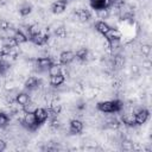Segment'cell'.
Instances as JSON below:
<instances>
[{
    "label": "cell",
    "mask_w": 152,
    "mask_h": 152,
    "mask_svg": "<svg viewBox=\"0 0 152 152\" xmlns=\"http://www.w3.org/2000/svg\"><path fill=\"white\" fill-rule=\"evenodd\" d=\"M124 108V104L120 100H106L100 101L96 103V109L104 114H113V113H120Z\"/></svg>",
    "instance_id": "cell-1"
},
{
    "label": "cell",
    "mask_w": 152,
    "mask_h": 152,
    "mask_svg": "<svg viewBox=\"0 0 152 152\" xmlns=\"http://www.w3.org/2000/svg\"><path fill=\"white\" fill-rule=\"evenodd\" d=\"M20 124H21V126L24 128H26L30 132H34V131H37L40 127L38 125V122H37L36 116H34L33 113H25V115L20 120Z\"/></svg>",
    "instance_id": "cell-2"
},
{
    "label": "cell",
    "mask_w": 152,
    "mask_h": 152,
    "mask_svg": "<svg viewBox=\"0 0 152 152\" xmlns=\"http://www.w3.org/2000/svg\"><path fill=\"white\" fill-rule=\"evenodd\" d=\"M50 39V33H49V30H42L39 33L30 37V40L28 42H32L34 45L37 46H44L45 44H48Z\"/></svg>",
    "instance_id": "cell-3"
},
{
    "label": "cell",
    "mask_w": 152,
    "mask_h": 152,
    "mask_svg": "<svg viewBox=\"0 0 152 152\" xmlns=\"http://www.w3.org/2000/svg\"><path fill=\"white\" fill-rule=\"evenodd\" d=\"M33 114H34L36 120H37V122H38L39 126L44 125L50 119L49 110H48V108H44V107H37L36 110L33 112Z\"/></svg>",
    "instance_id": "cell-4"
},
{
    "label": "cell",
    "mask_w": 152,
    "mask_h": 152,
    "mask_svg": "<svg viewBox=\"0 0 152 152\" xmlns=\"http://www.w3.org/2000/svg\"><path fill=\"white\" fill-rule=\"evenodd\" d=\"M34 63H36V66H37L38 70H40V71H48V69L55 62H53V59L51 57H38L34 61Z\"/></svg>",
    "instance_id": "cell-5"
},
{
    "label": "cell",
    "mask_w": 152,
    "mask_h": 152,
    "mask_svg": "<svg viewBox=\"0 0 152 152\" xmlns=\"http://www.w3.org/2000/svg\"><path fill=\"white\" fill-rule=\"evenodd\" d=\"M134 115H135L137 126H141V125L146 124L147 120L150 119V110L146 108H140L137 112H134Z\"/></svg>",
    "instance_id": "cell-6"
},
{
    "label": "cell",
    "mask_w": 152,
    "mask_h": 152,
    "mask_svg": "<svg viewBox=\"0 0 152 152\" xmlns=\"http://www.w3.org/2000/svg\"><path fill=\"white\" fill-rule=\"evenodd\" d=\"M74 61H75V52H72L70 50H65V51H62L59 53L58 63L61 65H69Z\"/></svg>",
    "instance_id": "cell-7"
},
{
    "label": "cell",
    "mask_w": 152,
    "mask_h": 152,
    "mask_svg": "<svg viewBox=\"0 0 152 152\" xmlns=\"http://www.w3.org/2000/svg\"><path fill=\"white\" fill-rule=\"evenodd\" d=\"M84 128V124L78 120V119H72L69 121V133L72 134V135H76V134H80L82 133Z\"/></svg>",
    "instance_id": "cell-8"
},
{
    "label": "cell",
    "mask_w": 152,
    "mask_h": 152,
    "mask_svg": "<svg viewBox=\"0 0 152 152\" xmlns=\"http://www.w3.org/2000/svg\"><path fill=\"white\" fill-rule=\"evenodd\" d=\"M68 6V0H56L51 4L50 10L53 14H61L66 10Z\"/></svg>",
    "instance_id": "cell-9"
},
{
    "label": "cell",
    "mask_w": 152,
    "mask_h": 152,
    "mask_svg": "<svg viewBox=\"0 0 152 152\" xmlns=\"http://www.w3.org/2000/svg\"><path fill=\"white\" fill-rule=\"evenodd\" d=\"M120 121H121V124H124L125 126H128V127H135V126H137L134 112H129V113H124V114H121Z\"/></svg>",
    "instance_id": "cell-10"
},
{
    "label": "cell",
    "mask_w": 152,
    "mask_h": 152,
    "mask_svg": "<svg viewBox=\"0 0 152 152\" xmlns=\"http://www.w3.org/2000/svg\"><path fill=\"white\" fill-rule=\"evenodd\" d=\"M89 4H90L91 10H94L95 12L112 7V0H96V1H91Z\"/></svg>",
    "instance_id": "cell-11"
},
{
    "label": "cell",
    "mask_w": 152,
    "mask_h": 152,
    "mask_svg": "<svg viewBox=\"0 0 152 152\" xmlns=\"http://www.w3.org/2000/svg\"><path fill=\"white\" fill-rule=\"evenodd\" d=\"M31 101V96L27 91H20V93H17L15 97H14V103L20 106V107H24L26 103H28Z\"/></svg>",
    "instance_id": "cell-12"
},
{
    "label": "cell",
    "mask_w": 152,
    "mask_h": 152,
    "mask_svg": "<svg viewBox=\"0 0 152 152\" xmlns=\"http://www.w3.org/2000/svg\"><path fill=\"white\" fill-rule=\"evenodd\" d=\"M106 38V40L108 43H112V42H116V40H121L122 38V34L121 32L118 30V28H114V27H110L109 31L103 36Z\"/></svg>",
    "instance_id": "cell-13"
},
{
    "label": "cell",
    "mask_w": 152,
    "mask_h": 152,
    "mask_svg": "<svg viewBox=\"0 0 152 152\" xmlns=\"http://www.w3.org/2000/svg\"><path fill=\"white\" fill-rule=\"evenodd\" d=\"M75 15L81 23H86L91 19V12L87 8H78L75 11Z\"/></svg>",
    "instance_id": "cell-14"
},
{
    "label": "cell",
    "mask_w": 152,
    "mask_h": 152,
    "mask_svg": "<svg viewBox=\"0 0 152 152\" xmlns=\"http://www.w3.org/2000/svg\"><path fill=\"white\" fill-rule=\"evenodd\" d=\"M39 84H40V80H39L38 77H36V76H30V77L24 82V88L30 91V90L37 89V88L39 87Z\"/></svg>",
    "instance_id": "cell-15"
},
{
    "label": "cell",
    "mask_w": 152,
    "mask_h": 152,
    "mask_svg": "<svg viewBox=\"0 0 152 152\" xmlns=\"http://www.w3.org/2000/svg\"><path fill=\"white\" fill-rule=\"evenodd\" d=\"M12 38L17 42V44H18V45H20V44H24V43H27V42H28V37H27V36H26V33H24V31H23V30H20V28H15V30H14Z\"/></svg>",
    "instance_id": "cell-16"
},
{
    "label": "cell",
    "mask_w": 152,
    "mask_h": 152,
    "mask_svg": "<svg viewBox=\"0 0 152 152\" xmlns=\"http://www.w3.org/2000/svg\"><path fill=\"white\" fill-rule=\"evenodd\" d=\"M94 27H95V30H96L100 34L104 36V34L109 31V28H110L112 26H110L108 23H106L104 20H97V21H95Z\"/></svg>",
    "instance_id": "cell-17"
},
{
    "label": "cell",
    "mask_w": 152,
    "mask_h": 152,
    "mask_svg": "<svg viewBox=\"0 0 152 152\" xmlns=\"http://www.w3.org/2000/svg\"><path fill=\"white\" fill-rule=\"evenodd\" d=\"M64 82H65V76H64L63 72L62 74H58L56 76H50V80H49L50 86L53 87V88H57V87L62 86Z\"/></svg>",
    "instance_id": "cell-18"
},
{
    "label": "cell",
    "mask_w": 152,
    "mask_h": 152,
    "mask_svg": "<svg viewBox=\"0 0 152 152\" xmlns=\"http://www.w3.org/2000/svg\"><path fill=\"white\" fill-rule=\"evenodd\" d=\"M32 5L28 4V2H23L20 6H19V14L21 17H27L31 12H32Z\"/></svg>",
    "instance_id": "cell-19"
},
{
    "label": "cell",
    "mask_w": 152,
    "mask_h": 152,
    "mask_svg": "<svg viewBox=\"0 0 152 152\" xmlns=\"http://www.w3.org/2000/svg\"><path fill=\"white\" fill-rule=\"evenodd\" d=\"M88 58V49L87 48H81L75 52V59L80 62H84Z\"/></svg>",
    "instance_id": "cell-20"
},
{
    "label": "cell",
    "mask_w": 152,
    "mask_h": 152,
    "mask_svg": "<svg viewBox=\"0 0 152 152\" xmlns=\"http://www.w3.org/2000/svg\"><path fill=\"white\" fill-rule=\"evenodd\" d=\"M63 70H62V65L59 63H53L49 69H48V74H49V77L50 76H56L58 74H62Z\"/></svg>",
    "instance_id": "cell-21"
},
{
    "label": "cell",
    "mask_w": 152,
    "mask_h": 152,
    "mask_svg": "<svg viewBox=\"0 0 152 152\" xmlns=\"http://www.w3.org/2000/svg\"><path fill=\"white\" fill-rule=\"evenodd\" d=\"M10 115L5 112H0V129L6 128L10 125Z\"/></svg>",
    "instance_id": "cell-22"
},
{
    "label": "cell",
    "mask_w": 152,
    "mask_h": 152,
    "mask_svg": "<svg viewBox=\"0 0 152 152\" xmlns=\"http://www.w3.org/2000/svg\"><path fill=\"white\" fill-rule=\"evenodd\" d=\"M120 126H121V121L118 120V119H110V120H108L106 122V127L109 128V129H113V131L119 129Z\"/></svg>",
    "instance_id": "cell-23"
},
{
    "label": "cell",
    "mask_w": 152,
    "mask_h": 152,
    "mask_svg": "<svg viewBox=\"0 0 152 152\" xmlns=\"http://www.w3.org/2000/svg\"><path fill=\"white\" fill-rule=\"evenodd\" d=\"M38 106L34 103V102H32V101H30L28 103H26L24 107H21L23 108V110H24V113H33L34 110H36V108H37Z\"/></svg>",
    "instance_id": "cell-24"
},
{
    "label": "cell",
    "mask_w": 152,
    "mask_h": 152,
    "mask_svg": "<svg viewBox=\"0 0 152 152\" xmlns=\"http://www.w3.org/2000/svg\"><path fill=\"white\" fill-rule=\"evenodd\" d=\"M14 27H13V25L10 23V21H7V20H0V30L1 31H6V32H8V31H11V30H13Z\"/></svg>",
    "instance_id": "cell-25"
},
{
    "label": "cell",
    "mask_w": 152,
    "mask_h": 152,
    "mask_svg": "<svg viewBox=\"0 0 152 152\" xmlns=\"http://www.w3.org/2000/svg\"><path fill=\"white\" fill-rule=\"evenodd\" d=\"M55 34H56V37H58V38H65V37H66V30H65V27H64V26L57 27L56 31H55Z\"/></svg>",
    "instance_id": "cell-26"
},
{
    "label": "cell",
    "mask_w": 152,
    "mask_h": 152,
    "mask_svg": "<svg viewBox=\"0 0 152 152\" xmlns=\"http://www.w3.org/2000/svg\"><path fill=\"white\" fill-rule=\"evenodd\" d=\"M124 63H125V59H124L122 56H120V55H115V56H114V65H115V66L121 68V66L124 65Z\"/></svg>",
    "instance_id": "cell-27"
},
{
    "label": "cell",
    "mask_w": 152,
    "mask_h": 152,
    "mask_svg": "<svg viewBox=\"0 0 152 152\" xmlns=\"http://www.w3.org/2000/svg\"><path fill=\"white\" fill-rule=\"evenodd\" d=\"M121 147H122L124 151H132L134 146H133V142H132V141H129V140H124V141L121 142Z\"/></svg>",
    "instance_id": "cell-28"
},
{
    "label": "cell",
    "mask_w": 152,
    "mask_h": 152,
    "mask_svg": "<svg viewBox=\"0 0 152 152\" xmlns=\"http://www.w3.org/2000/svg\"><path fill=\"white\" fill-rule=\"evenodd\" d=\"M96 14H97V17H99L100 19H107V18L109 17L110 12H109V8H107V10H101V11H96Z\"/></svg>",
    "instance_id": "cell-29"
},
{
    "label": "cell",
    "mask_w": 152,
    "mask_h": 152,
    "mask_svg": "<svg viewBox=\"0 0 152 152\" xmlns=\"http://www.w3.org/2000/svg\"><path fill=\"white\" fill-rule=\"evenodd\" d=\"M150 52H151V46H150L148 44H144V45L141 46V53H142L144 56H148Z\"/></svg>",
    "instance_id": "cell-30"
},
{
    "label": "cell",
    "mask_w": 152,
    "mask_h": 152,
    "mask_svg": "<svg viewBox=\"0 0 152 152\" xmlns=\"http://www.w3.org/2000/svg\"><path fill=\"white\" fill-rule=\"evenodd\" d=\"M7 148V144L4 139H0V152H4Z\"/></svg>",
    "instance_id": "cell-31"
},
{
    "label": "cell",
    "mask_w": 152,
    "mask_h": 152,
    "mask_svg": "<svg viewBox=\"0 0 152 152\" xmlns=\"http://www.w3.org/2000/svg\"><path fill=\"white\" fill-rule=\"evenodd\" d=\"M4 57H5V52H4V50H1V49H0V61H1Z\"/></svg>",
    "instance_id": "cell-32"
},
{
    "label": "cell",
    "mask_w": 152,
    "mask_h": 152,
    "mask_svg": "<svg viewBox=\"0 0 152 152\" xmlns=\"http://www.w3.org/2000/svg\"><path fill=\"white\" fill-rule=\"evenodd\" d=\"M91 1H96V0H89V2H91Z\"/></svg>",
    "instance_id": "cell-33"
}]
</instances>
